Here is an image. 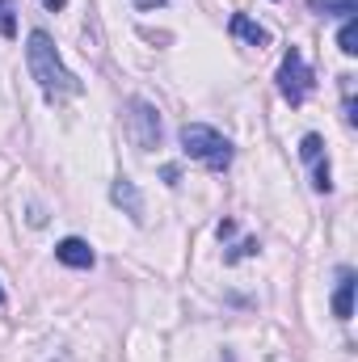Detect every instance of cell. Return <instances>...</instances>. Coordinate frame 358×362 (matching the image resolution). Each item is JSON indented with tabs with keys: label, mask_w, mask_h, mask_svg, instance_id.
Instances as JSON below:
<instances>
[{
	"label": "cell",
	"mask_w": 358,
	"mask_h": 362,
	"mask_svg": "<svg viewBox=\"0 0 358 362\" xmlns=\"http://www.w3.org/2000/svg\"><path fill=\"white\" fill-rule=\"evenodd\" d=\"M321 148H325V139H321V135H316V131H312V135H304V139H299V156H304V160H308V165H312V160H321Z\"/></svg>",
	"instance_id": "obj_12"
},
{
	"label": "cell",
	"mask_w": 358,
	"mask_h": 362,
	"mask_svg": "<svg viewBox=\"0 0 358 362\" xmlns=\"http://www.w3.org/2000/svg\"><path fill=\"white\" fill-rule=\"evenodd\" d=\"M0 303H4V286H0Z\"/></svg>",
	"instance_id": "obj_19"
},
{
	"label": "cell",
	"mask_w": 358,
	"mask_h": 362,
	"mask_svg": "<svg viewBox=\"0 0 358 362\" xmlns=\"http://www.w3.org/2000/svg\"><path fill=\"white\" fill-rule=\"evenodd\" d=\"M253 253H258V240H245V245H241V249H236V253H228V257H224V262H228V266H232V262H241V257H253Z\"/></svg>",
	"instance_id": "obj_14"
},
{
	"label": "cell",
	"mask_w": 358,
	"mask_h": 362,
	"mask_svg": "<svg viewBox=\"0 0 358 362\" xmlns=\"http://www.w3.org/2000/svg\"><path fill=\"white\" fill-rule=\"evenodd\" d=\"M42 4H47V8H51V13H59V8H64V4H68V0H42Z\"/></svg>",
	"instance_id": "obj_18"
},
{
	"label": "cell",
	"mask_w": 358,
	"mask_h": 362,
	"mask_svg": "<svg viewBox=\"0 0 358 362\" xmlns=\"http://www.w3.org/2000/svg\"><path fill=\"white\" fill-rule=\"evenodd\" d=\"M308 8L312 13H325V17H354L358 13V0H308Z\"/></svg>",
	"instance_id": "obj_9"
},
{
	"label": "cell",
	"mask_w": 358,
	"mask_h": 362,
	"mask_svg": "<svg viewBox=\"0 0 358 362\" xmlns=\"http://www.w3.org/2000/svg\"><path fill=\"white\" fill-rule=\"evenodd\" d=\"M228 30H232V38H241V42H249V47H270V30L266 25H258L249 13H232V21H228Z\"/></svg>",
	"instance_id": "obj_7"
},
{
	"label": "cell",
	"mask_w": 358,
	"mask_h": 362,
	"mask_svg": "<svg viewBox=\"0 0 358 362\" xmlns=\"http://www.w3.org/2000/svg\"><path fill=\"white\" fill-rule=\"evenodd\" d=\"M122 122H127V139H131L139 152L161 148V114H156V105H152V101L131 97V101L122 105Z\"/></svg>",
	"instance_id": "obj_3"
},
{
	"label": "cell",
	"mask_w": 358,
	"mask_h": 362,
	"mask_svg": "<svg viewBox=\"0 0 358 362\" xmlns=\"http://www.w3.org/2000/svg\"><path fill=\"white\" fill-rule=\"evenodd\" d=\"M337 47H342V55H358V17H346V21H342Z\"/></svg>",
	"instance_id": "obj_10"
},
{
	"label": "cell",
	"mask_w": 358,
	"mask_h": 362,
	"mask_svg": "<svg viewBox=\"0 0 358 362\" xmlns=\"http://www.w3.org/2000/svg\"><path fill=\"white\" fill-rule=\"evenodd\" d=\"M131 4H135V8H161L165 0H131Z\"/></svg>",
	"instance_id": "obj_17"
},
{
	"label": "cell",
	"mask_w": 358,
	"mask_h": 362,
	"mask_svg": "<svg viewBox=\"0 0 358 362\" xmlns=\"http://www.w3.org/2000/svg\"><path fill=\"white\" fill-rule=\"evenodd\" d=\"M25 64H30V76L38 81V89H42L47 101H64V97H76V93L85 89L64 68V59H59V51H55V42H51L47 30H30V38H25Z\"/></svg>",
	"instance_id": "obj_1"
},
{
	"label": "cell",
	"mask_w": 358,
	"mask_h": 362,
	"mask_svg": "<svg viewBox=\"0 0 358 362\" xmlns=\"http://www.w3.org/2000/svg\"><path fill=\"white\" fill-rule=\"evenodd\" d=\"M333 316H337V320H350V316H354V270H350V266H342V274H337Z\"/></svg>",
	"instance_id": "obj_8"
},
{
	"label": "cell",
	"mask_w": 358,
	"mask_h": 362,
	"mask_svg": "<svg viewBox=\"0 0 358 362\" xmlns=\"http://www.w3.org/2000/svg\"><path fill=\"white\" fill-rule=\"evenodd\" d=\"M181 139V152L190 156V160H198L202 169H211V173H224L228 165H232V139L228 135H219L215 127H207V122H185L178 131Z\"/></svg>",
	"instance_id": "obj_2"
},
{
	"label": "cell",
	"mask_w": 358,
	"mask_h": 362,
	"mask_svg": "<svg viewBox=\"0 0 358 362\" xmlns=\"http://www.w3.org/2000/svg\"><path fill=\"white\" fill-rule=\"evenodd\" d=\"M312 85H316V76H312V68H308L304 51H299V47H291V51L282 55V64H278V93H282V101L304 105V101H308V93H312Z\"/></svg>",
	"instance_id": "obj_4"
},
{
	"label": "cell",
	"mask_w": 358,
	"mask_h": 362,
	"mask_svg": "<svg viewBox=\"0 0 358 362\" xmlns=\"http://www.w3.org/2000/svg\"><path fill=\"white\" fill-rule=\"evenodd\" d=\"M55 257L68 266V270H89L93 262V249H89V240H81V236H64L59 245H55Z\"/></svg>",
	"instance_id": "obj_6"
},
{
	"label": "cell",
	"mask_w": 358,
	"mask_h": 362,
	"mask_svg": "<svg viewBox=\"0 0 358 362\" xmlns=\"http://www.w3.org/2000/svg\"><path fill=\"white\" fill-rule=\"evenodd\" d=\"M161 177H165V185H178V177H181L178 165H165V173H161Z\"/></svg>",
	"instance_id": "obj_15"
},
{
	"label": "cell",
	"mask_w": 358,
	"mask_h": 362,
	"mask_svg": "<svg viewBox=\"0 0 358 362\" xmlns=\"http://www.w3.org/2000/svg\"><path fill=\"white\" fill-rule=\"evenodd\" d=\"M232 232H236V223H232V219H224V223L215 228V236H219V240H224V236H232Z\"/></svg>",
	"instance_id": "obj_16"
},
{
	"label": "cell",
	"mask_w": 358,
	"mask_h": 362,
	"mask_svg": "<svg viewBox=\"0 0 358 362\" xmlns=\"http://www.w3.org/2000/svg\"><path fill=\"white\" fill-rule=\"evenodd\" d=\"M110 202L114 206H122L127 215H131V223H144V194H139V185L127 177H118L110 185Z\"/></svg>",
	"instance_id": "obj_5"
},
{
	"label": "cell",
	"mask_w": 358,
	"mask_h": 362,
	"mask_svg": "<svg viewBox=\"0 0 358 362\" xmlns=\"http://www.w3.org/2000/svg\"><path fill=\"white\" fill-rule=\"evenodd\" d=\"M0 34H4V38L17 34V17H13V4H8V0H0Z\"/></svg>",
	"instance_id": "obj_13"
},
{
	"label": "cell",
	"mask_w": 358,
	"mask_h": 362,
	"mask_svg": "<svg viewBox=\"0 0 358 362\" xmlns=\"http://www.w3.org/2000/svg\"><path fill=\"white\" fill-rule=\"evenodd\" d=\"M316 169H312V189L316 194H329L333 189V177H329V160H312Z\"/></svg>",
	"instance_id": "obj_11"
}]
</instances>
